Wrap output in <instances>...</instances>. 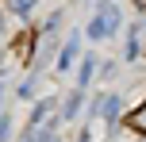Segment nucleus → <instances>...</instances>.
Listing matches in <instances>:
<instances>
[{
  "label": "nucleus",
  "instance_id": "1",
  "mask_svg": "<svg viewBox=\"0 0 146 142\" xmlns=\"http://www.w3.org/2000/svg\"><path fill=\"white\" fill-rule=\"evenodd\" d=\"M115 27H119V12L108 4V0H104V4H100V15L88 23V38H108Z\"/></svg>",
  "mask_w": 146,
  "mask_h": 142
},
{
  "label": "nucleus",
  "instance_id": "2",
  "mask_svg": "<svg viewBox=\"0 0 146 142\" xmlns=\"http://www.w3.org/2000/svg\"><path fill=\"white\" fill-rule=\"evenodd\" d=\"M31 46H35V35H31V31H23V35L12 42V54H15L19 61H27V58H31Z\"/></svg>",
  "mask_w": 146,
  "mask_h": 142
},
{
  "label": "nucleus",
  "instance_id": "3",
  "mask_svg": "<svg viewBox=\"0 0 146 142\" xmlns=\"http://www.w3.org/2000/svg\"><path fill=\"white\" fill-rule=\"evenodd\" d=\"M127 127H131L135 135H146V100H142L139 108H135L131 115H127Z\"/></svg>",
  "mask_w": 146,
  "mask_h": 142
},
{
  "label": "nucleus",
  "instance_id": "4",
  "mask_svg": "<svg viewBox=\"0 0 146 142\" xmlns=\"http://www.w3.org/2000/svg\"><path fill=\"white\" fill-rule=\"evenodd\" d=\"M73 58H77V35H73L69 42L62 46V58H58V65H62V69H69V65H73Z\"/></svg>",
  "mask_w": 146,
  "mask_h": 142
},
{
  "label": "nucleus",
  "instance_id": "5",
  "mask_svg": "<svg viewBox=\"0 0 146 142\" xmlns=\"http://www.w3.org/2000/svg\"><path fill=\"white\" fill-rule=\"evenodd\" d=\"M77 108H81V89H73V96L66 100V108H62V119H73V115H77Z\"/></svg>",
  "mask_w": 146,
  "mask_h": 142
},
{
  "label": "nucleus",
  "instance_id": "6",
  "mask_svg": "<svg viewBox=\"0 0 146 142\" xmlns=\"http://www.w3.org/2000/svg\"><path fill=\"white\" fill-rule=\"evenodd\" d=\"M88 77H92V58H85V65H81V73H77V89H85Z\"/></svg>",
  "mask_w": 146,
  "mask_h": 142
},
{
  "label": "nucleus",
  "instance_id": "7",
  "mask_svg": "<svg viewBox=\"0 0 146 142\" xmlns=\"http://www.w3.org/2000/svg\"><path fill=\"white\" fill-rule=\"evenodd\" d=\"M8 4H12V12H19V15H27V12H31V4H35V0H8Z\"/></svg>",
  "mask_w": 146,
  "mask_h": 142
},
{
  "label": "nucleus",
  "instance_id": "8",
  "mask_svg": "<svg viewBox=\"0 0 146 142\" xmlns=\"http://www.w3.org/2000/svg\"><path fill=\"white\" fill-rule=\"evenodd\" d=\"M38 142H62V138L54 135V131H42V135H38Z\"/></svg>",
  "mask_w": 146,
  "mask_h": 142
},
{
  "label": "nucleus",
  "instance_id": "9",
  "mask_svg": "<svg viewBox=\"0 0 146 142\" xmlns=\"http://www.w3.org/2000/svg\"><path fill=\"white\" fill-rule=\"evenodd\" d=\"M0 31H4V12H0Z\"/></svg>",
  "mask_w": 146,
  "mask_h": 142
},
{
  "label": "nucleus",
  "instance_id": "10",
  "mask_svg": "<svg viewBox=\"0 0 146 142\" xmlns=\"http://www.w3.org/2000/svg\"><path fill=\"white\" fill-rule=\"evenodd\" d=\"M139 8H142V12H146V0H139Z\"/></svg>",
  "mask_w": 146,
  "mask_h": 142
}]
</instances>
